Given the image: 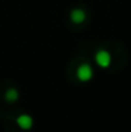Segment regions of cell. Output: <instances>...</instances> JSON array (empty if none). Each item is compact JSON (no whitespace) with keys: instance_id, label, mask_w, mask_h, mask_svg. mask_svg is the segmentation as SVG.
<instances>
[{"instance_id":"277c9868","label":"cell","mask_w":131,"mask_h":132,"mask_svg":"<svg viewBox=\"0 0 131 132\" xmlns=\"http://www.w3.org/2000/svg\"><path fill=\"white\" fill-rule=\"evenodd\" d=\"M85 19H86V13H85L82 9L77 8V9H73V10L71 12V21H72L73 23L80 24V23H82Z\"/></svg>"},{"instance_id":"6da1fadb","label":"cell","mask_w":131,"mask_h":132,"mask_svg":"<svg viewBox=\"0 0 131 132\" xmlns=\"http://www.w3.org/2000/svg\"><path fill=\"white\" fill-rule=\"evenodd\" d=\"M93 75H94V71L91 68V65L89 63H82L79 65L77 71H76V76L77 78L81 81V82H87L93 78Z\"/></svg>"},{"instance_id":"3957f363","label":"cell","mask_w":131,"mask_h":132,"mask_svg":"<svg viewBox=\"0 0 131 132\" xmlns=\"http://www.w3.org/2000/svg\"><path fill=\"white\" fill-rule=\"evenodd\" d=\"M16 122H17V125L22 130H30L32 127V125H34V119L28 114H21V116H18L17 119H16Z\"/></svg>"},{"instance_id":"5b68a950","label":"cell","mask_w":131,"mask_h":132,"mask_svg":"<svg viewBox=\"0 0 131 132\" xmlns=\"http://www.w3.org/2000/svg\"><path fill=\"white\" fill-rule=\"evenodd\" d=\"M18 96H19L18 90H17V88H14V87L8 88V90H6V92H5V100H6V101H9V103H14V101H17Z\"/></svg>"},{"instance_id":"7a4b0ae2","label":"cell","mask_w":131,"mask_h":132,"mask_svg":"<svg viewBox=\"0 0 131 132\" xmlns=\"http://www.w3.org/2000/svg\"><path fill=\"white\" fill-rule=\"evenodd\" d=\"M95 62H96V64L99 67L107 68V67H109V64L112 62V56H111V54L107 50H99L95 54Z\"/></svg>"}]
</instances>
